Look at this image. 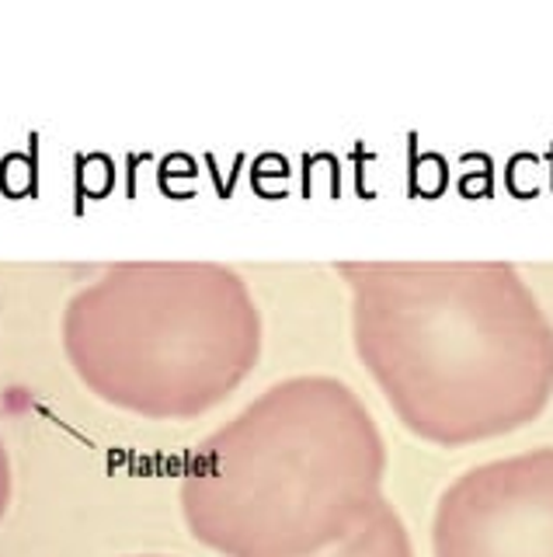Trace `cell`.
I'll use <instances>...</instances> for the list:
<instances>
[{
    "label": "cell",
    "instance_id": "obj_4",
    "mask_svg": "<svg viewBox=\"0 0 553 557\" xmlns=\"http://www.w3.org/2000/svg\"><path fill=\"white\" fill-rule=\"evenodd\" d=\"M324 557H414V554H411L404 522L397 519V512L387 502H379L376 509L362 519L352 533H344L338 540V547Z\"/></svg>",
    "mask_w": 553,
    "mask_h": 557
},
{
    "label": "cell",
    "instance_id": "obj_1",
    "mask_svg": "<svg viewBox=\"0 0 553 557\" xmlns=\"http://www.w3.org/2000/svg\"><path fill=\"white\" fill-rule=\"evenodd\" d=\"M355 345L397 418L436 446L505 435L553 394V327L505 269L369 275Z\"/></svg>",
    "mask_w": 553,
    "mask_h": 557
},
{
    "label": "cell",
    "instance_id": "obj_3",
    "mask_svg": "<svg viewBox=\"0 0 553 557\" xmlns=\"http://www.w3.org/2000/svg\"><path fill=\"white\" fill-rule=\"evenodd\" d=\"M436 557H553V449L466 470L436 509Z\"/></svg>",
    "mask_w": 553,
    "mask_h": 557
},
{
    "label": "cell",
    "instance_id": "obj_2",
    "mask_svg": "<svg viewBox=\"0 0 553 557\" xmlns=\"http://www.w3.org/2000/svg\"><path fill=\"white\" fill-rule=\"evenodd\" d=\"M387 449L338 380H292L213 440L188 484L199 536L234 557H310L379 502Z\"/></svg>",
    "mask_w": 553,
    "mask_h": 557
}]
</instances>
